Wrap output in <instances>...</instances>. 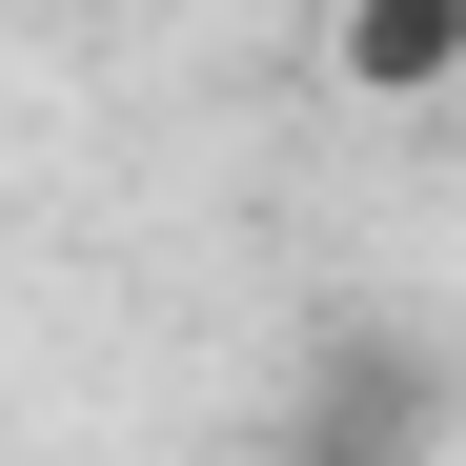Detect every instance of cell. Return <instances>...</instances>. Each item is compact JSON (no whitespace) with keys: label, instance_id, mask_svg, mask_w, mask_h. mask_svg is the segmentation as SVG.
Listing matches in <instances>:
<instances>
[{"label":"cell","instance_id":"7a4b0ae2","mask_svg":"<svg viewBox=\"0 0 466 466\" xmlns=\"http://www.w3.org/2000/svg\"><path fill=\"white\" fill-rule=\"evenodd\" d=\"M345 102H466V0H325Z\"/></svg>","mask_w":466,"mask_h":466},{"label":"cell","instance_id":"6da1fadb","mask_svg":"<svg viewBox=\"0 0 466 466\" xmlns=\"http://www.w3.org/2000/svg\"><path fill=\"white\" fill-rule=\"evenodd\" d=\"M304 446H406L426 466V426H446V385H426V345H385V325H325L304 345V406H284Z\"/></svg>","mask_w":466,"mask_h":466},{"label":"cell","instance_id":"3957f363","mask_svg":"<svg viewBox=\"0 0 466 466\" xmlns=\"http://www.w3.org/2000/svg\"><path fill=\"white\" fill-rule=\"evenodd\" d=\"M284 466H406V446H304V426H284Z\"/></svg>","mask_w":466,"mask_h":466}]
</instances>
